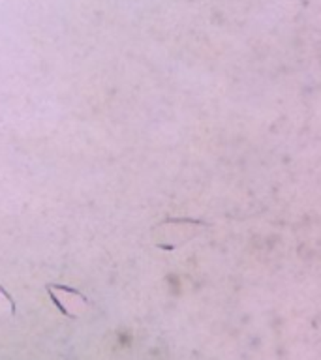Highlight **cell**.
I'll return each instance as SVG.
<instances>
[{
    "mask_svg": "<svg viewBox=\"0 0 321 360\" xmlns=\"http://www.w3.org/2000/svg\"><path fill=\"white\" fill-rule=\"evenodd\" d=\"M15 300H13V297L8 292V289L0 283V323L6 319H11V317H15Z\"/></svg>",
    "mask_w": 321,
    "mask_h": 360,
    "instance_id": "cell-2",
    "label": "cell"
},
{
    "mask_svg": "<svg viewBox=\"0 0 321 360\" xmlns=\"http://www.w3.org/2000/svg\"><path fill=\"white\" fill-rule=\"evenodd\" d=\"M45 291L51 302L68 319H79L84 309L90 306V300L75 287L62 285V283H47Z\"/></svg>",
    "mask_w": 321,
    "mask_h": 360,
    "instance_id": "cell-1",
    "label": "cell"
}]
</instances>
